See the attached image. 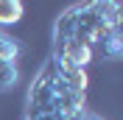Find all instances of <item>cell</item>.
<instances>
[{
	"instance_id": "obj_1",
	"label": "cell",
	"mask_w": 123,
	"mask_h": 120,
	"mask_svg": "<svg viewBox=\"0 0 123 120\" xmlns=\"http://www.w3.org/2000/svg\"><path fill=\"white\" fill-rule=\"evenodd\" d=\"M56 78H59V64H56V59L50 56V59L39 67L37 78L31 81V90H28V117L50 114V98H53Z\"/></svg>"
},
{
	"instance_id": "obj_2",
	"label": "cell",
	"mask_w": 123,
	"mask_h": 120,
	"mask_svg": "<svg viewBox=\"0 0 123 120\" xmlns=\"http://www.w3.org/2000/svg\"><path fill=\"white\" fill-rule=\"evenodd\" d=\"M53 59L59 64H70V67L87 70L92 59H95V50L92 45H87L84 39H59L53 48Z\"/></svg>"
},
{
	"instance_id": "obj_3",
	"label": "cell",
	"mask_w": 123,
	"mask_h": 120,
	"mask_svg": "<svg viewBox=\"0 0 123 120\" xmlns=\"http://www.w3.org/2000/svg\"><path fill=\"white\" fill-rule=\"evenodd\" d=\"M59 81L73 92H87V70L70 67V64H59Z\"/></svg>"
},
{
	"instance_id": "obj_4",
	"label": "cell",
	"mask_w": 123,
	"mask_h": 120,
	"mask_svg": "<svg viewBox=\"0 0 123 120\" xmlns=\"http://www.w3.org/2000/svg\"><path fill=\"white\" fill-rule=\"evenodd\" d=\"M23 11H25V6L20 0H0V28L17 25L23 20Z\"/></svg>"
},
{
	"instance_id": "obj_5",
	"label": "cell",
	"mask_w": 123,
	"mask_h": 120,
	"mask_svg": "<svg viewBox=\"0 0 123 120\" xmlns=\"http://www.w3.org/2000/svg\"><path fill=\"white\" fill-rule=\"evenodd\" d=\"M20 50H23V45L11 34H6V31L0 28V61H17Z\"/></svg>"
},
{
	"instance_id": "obj_6",
	"label": "cell",
	"mask_w": 123,
	"mask_h": 120,
	"mask_svg": "<svg viewBox=\"0 0 123 120\" xmlns=\"http://www.w3.org/2000/svg\"><path fill=\"white\" fill-rule=\"evenodd\" d=\"M17 81H20V70H17L14 61H0V92L14 90Z\"/></svg>"
},
{
	"instance_id": "obj_7",
	"label": "cell",
	"mask_w": 123,
	"mask_h": 120,
	"mask_svg": "<svg viewBox=\"0 0 123 120\" xmlns=\"http://www.w3.org/2000/svg\"><path fill=\"white\" fill-rule=\"evenodd\" d=\"M25 120H62L56 114H37V117H25Z\"/></svg>"
}]
</instances>
